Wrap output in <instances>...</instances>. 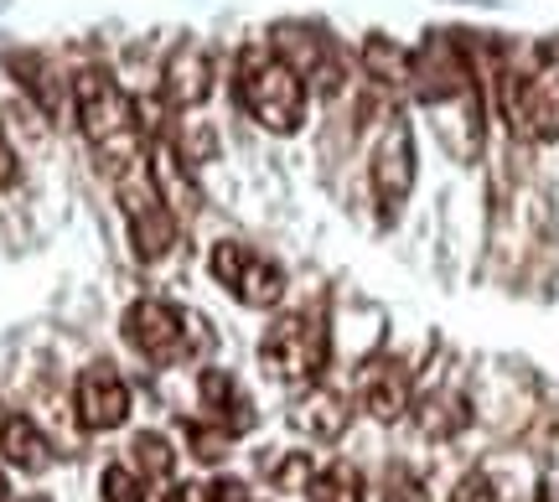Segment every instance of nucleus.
Wrapping results in <instances>:
<instances>
[{"label": "nucleus", "mask_w": 559, "mask_h": 502, "mask_svg": "<svg viewBox=\"0 0 559 502\" xmlns=\"http://www.w3.org/2000/svg\"><path fill=\"white\" fill-rule=\"evenodd\" d=\"M73 120H79V135L88 141V151L115 177H130V171L151 162L156 141H151V124L140 120V104L99 68L73 79Z\"/></svg>", "instance_id": "f257e3e1"}, {"label": "nucleus", "mask_w": 559, "mask_h": 502, "mask_svg": "<svg viewBox=\"0 0 559 502\" xmlns=\"http://www.w3.org/2000/svg\"><path fill=\"white\" fill-rule=\"evenodd\" d=\"M239 104L249 109V120L270 130V135H296L306 124V104H311V88L290 62L280 58L275 47H249L239 58Z\"/></svg>", "instance_id": "f03ea898"}, {"label": "nucleus", "mask_w": 559, "mask_h": 502, "mask_svg": "<svg viewBox=\"0 0 559 502\" xmlns=\"http://www.w3.org/2000/svg\"><path fill=\"white\" fill-rule=\"evenodd\" d=\"M120 326H124V342H130L145 362H156V368L198 358L202 347L213 342V332H207L202 316H192V311H181V306H171V301H156V296H140V301L124 306Z\"/></svg>", "instance_id": "7ed1b4c3"}, {"label": "nucleus", "mask_w": 559, "mask_h": 502, "mask_svg": "<svg viewBox=\"0 0 559 502\" xmlns=\"http://www.w3.org/2000/svg\"><path fill=\"white\" fill-rule=\"evenodd\" d=\"M326 358H332V337H326V322L311 311H285L264 326L260 362L270 368V379L290 383V389H311L326 373Z\"/></svg>", "instance_id": "20e7f679"}, {"label": "nucleus", "mask_w": 559, "mask_h": 502, "mask_svg": "<svg viewBox=\"0 0 559 502\" xmlns=\"http://www.w3.org/2000/svg\"><path fill=\"white\" fill-rule=\"evenodd\" d=\"M207 275L249 311H275L285 301V270H280V260L260 254L254 243L218 239L213 254H207Z\"/></svg>", "instance_id": "39448f33"}, {"label": "nucleus", "mask_w": 559, "mask_h": 502, "mask_svg": "<svg viewBox=\"0 0 559 502\" xmlns=\"http://www.w3.org/2000/svg\"><path fill=\"white\" fill-rule=\"evenodd\" d=\"M498 109L519 141H559V73L502 68Z\"/></svg>", "instance_id": "423d86ee"}, {"label": "nucleus", "mask_w": 559, "mask_h": 502, "mask_svg": "<svg viewBox=\"0 0 559 502\" xmlns=\"http://www.w3.org/2000/svg\"><path fill=\"white\" fill-rule=\"evenodd\" d=\"M409 94L419 104H430V109H440V104H477L472 58L445 32H430V41L409 52Z\"/></svg>", "instance_id": "0eeeda50"}, {"label": "nucleus", "mask_w": 559, "mask_h": 502, "mask_svg": "<svg viewBox=\"0 0 559 502\" xmlns=\"http://www.w3.org/2000/svg\"><path fill=\"white\" fill-rule=\"evenodd\" d=\"M120 213L124 228H130V243H135V260L160 264L181 239V218L171 213V202L160 198L145 171H130L120 177Z\"/></svg>", "instance_id": "6e6552de"}, {"label": "nucleus", "mask_w": 559, "mask_h": 502, "mask_svg": "<svg viewBox=\"0 0 559 502\" xmlns=\"http://www.w3.org/2000/svg\"><path fill=\"white\" fill-rule=\"evenodd\" d=\"M368 187H373V202H379V218H400V207L415 192V130H409L404 115H389V124L379 130L373 156H368Z\"/></svg>", "instance_id": "1a4fd4ad"}, {"label": "nucleus", "mask_w": 559, "mask_h": 502, "mask_svg": "<svg viewBox=\"0 0 559 502\" xmlns=\"http://www.w3.org/2000/svg\"><path fill=\"white\" fill-rule=\"evenodd\" d=\"M275 52L306 79V88L337 94L342 79H347L342 47L326 37V32H317V26H285V32H275Z\"/></svg>", "instance_id": "9d476101"}, {"label": "nucleus", "mask_w": 559, "mask_h": 502, "mask_svg": "<svg viewBox=\"0 0 559 502\" xmlns=\"http://www.w3.org/2000/svg\"><path fill=\"white\" fill-rule=\"evenodd\" d=\"M73 409H79L83 430H115V425L130 420V383L115 373V368H83L79 383H73Z\"/></svg>", "instance_id": "9b49d317"}, {"label": "nucleus", "mask_w": 559, "mask_h": 502, "mask_svg": "<svg viewBox=\"0 0 559 502\" xmlns=\"http://www.w3.org/2000/svg\"><path fill=\"white\" fill-rule=\"evenodd\" d=\"M207 88H213V62L202 52L198 41H181L177 52L166 58L160 68V94L177 104V109H192V104L207 99Z\"/></svg>", "instance_id": "f8f14e48"}, {"label": "nucleus", "mask_w": 559, "mask_h": 502, "mask_svg": "<svg viewBox=\"0 0 559 502\" xmlns=\"http://www.w3.org/2000/svg\"><path fill=\"white\" fill-rule=\"evenodd\" d=\"M358 394H362V409L373 415V420H400L404 409H409V368L394 358H379L362 368L358 379Z\"/></svg>", "instance_id": "ddd939ff"}, {"label": "nucleus", "mask_w": 559, "mask_h": 502, "mask_svg": "<svg viewBox=\"0 0 559 502\" xmlns=\"http://www.w3.org/2000/svg\"><path fill=\"white\" fill-rule=\"evenodd\" d=\"M198 394H202V409H213V420L234 425V430H254V404L249 394L239 389V379L228 368H202L198 373Z\"/></svg>", "instance_id": "4468645a"}, {"label": "nucleus", "mask_w": 559, "mask_h": 502, "mask_svg": "<svg viewBox=\"0 0 559 502\" xmlns=\"http://www.w3.org/2000/svg\"><path fill=\"white\" fill-rule=\"evenodd\" d=\"M0 456H5V466H16V471H32V477H37V471L52 466V445H47V435H41L26 415H11V420L0 425Z\"/></svg>", "instance_id": "2eb2a0df"}, {"label": "nucleus", "mask_w": 559, "mask_h": 502, "mask_svg": "<svg viewBox=\"0 0 559 502\" xmlns=\"http://www.w3.org/2000/svg\"><path fill=\"white\" fill-rule=\"evenodd\" d=\"M290 420H296L306 435H317V441H337L342 430H347V404H342L337 394H326V389L311 383V394L296 404V415H290Z\"/></svg>", "instance_id": "dca6fc26"}, {"label": "nucleus", "mask_w": 559, "mask_h": 502, "mask_svg": "<svg viewBox=\"0 0 559 502\" xmlns=\"http://www.w3.org/2000/svg\"><path fill=\"white\" fill-rule=\"evenodd\" d=\"M306 492H311V502H368V482L353 462H332L326 471H317Z\"/></svg>", "instance_id": "f3484780"}, {"label": "nucleus", "mask_w": 559, "mask_h": 502, "mask_svg": "<svg viewBox=\"0 0 559 502\" xmlns=\"http://www.w3.org/2000/svg\"><path fill=\"white\" fill-rule=\"evenodd\" d=\"M461 425H466V399L461 394H436V399L419 404V430L425 435H456Z\"/></svg>", "instance_id": "a211bd4d"}, {"label": "nucleus", "mask_w": 559, "mask_h": 502, "mask_svg": "<svg viewBox=\"0 0 559 502\" xmlns=\"http://www.w3.org/2000/svg\"><path fill=\"white\" fill-rule=\"evenodd\" d=\"M135 471L145 477V482H166L171 477V466H177V451L166 445V435H156V430H145V435H135Z\"/></svg>", "instance_id": "6ab92c4d"}, {"label": "nucleus", "mask_w": 559, "mask_h": 502, "mask_svg": "<svg viewBox=\"0 0 559 502\" xmlns=\"http://www.w3.org/2000/svg\"><path fill=\"white\" fill-rule=\"evenodd\" d=\"M234 425H223V420H187V441H192V456H202V462H223L228 456V445H234Z\"/></svg>", "instance_id": "aec40b11"}, {"label": "nucleus", "mask_w": 559, "mask_h": 502, "mask_svg": "<svg viewBox=\"0 0 559 502\" xmlns=\"http://www.w3.org/2000/svg\"><path fill=\"white\" fill-rule=\"evenodd\" d=\"M99 492L104 502H145V477L130 471V466H104Z\"/></svg>", "instance_id": "412c9836"}, {"label": "nucleus", "mask_w": 559, "mask_h": 502, "mask_svg": "<svg viewBox=\"0 0 559 502\" xmlns=\"http://www.w3.org/2000/svg\"><path fill=\"white\" fill-rule=\"evenodd\" d=\"M383 502H425V487H419V477H409V471H389Z\"/></svg>", "instance_id": "4be33fe9"}, {"label": "nucleus", "mask_w": 559, "mask_h": 502, "mask_svg": "<svg viewBox=\"0 0 559 502\" xmlns=\"http://www.w3.org/2000/svg\"><path fill=\"white\" fill-rule=\"evenodd\" d=\"M451 502H498V492H492V482H487L481 471H472V477L456 487V498Z\"/></svg>", "instance_id": "5701e85b"}, {"label": "nucleus", "mask_w": 559, "mask_h": 502, "mask_svg": "<svg viewBox=\"0 0 559 502\" xmlns=\"http://www.w3.org/2000/svg\"><path fill=\"white\" fill-rule=\"evenodd\" d=\"M0 502H11V487H5V477H0Z\"/></svg>", "instance_id": "b1692460"}, {"label": "nucleus", "mask_w": 559, "mask_h": 502, "mask_svg": "<svg viewBox=\"0 0 559 502\" xmlns=\"http://www.w3.org/2000/svg\"><path fill=\"white\" fill-rule=\"evenodd\" d=\"M26 502H47V498H26Z\"/></svg>", "instance_id": "393cba45"}, {"label": "nucleus", "mask_w": 559, "mask_h": 502, "mask_svg": "<svg viewBox=\"0 0 559 502\" xmlns=\"http://www.w3.org/2000/svg\"><path fill=\"white\" fill-rule=\"evenodd\" d=\"M243 502H249V498H243Z\"/></svg>", "instance_id": "a878e982"}]
</instances>
